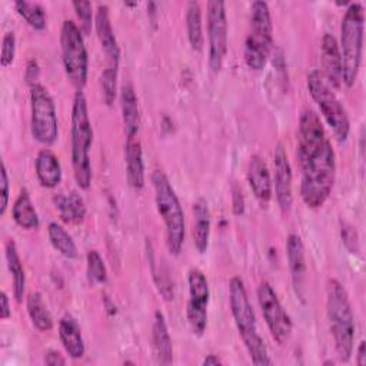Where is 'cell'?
Wrapping results in <instances>:
<instances>
[{
  "label": "cell",
  "instance_id": "obj_1",
  "mask_svg": "<svg viewBox=\"0 0 366 366\" xmlns=\"http://www.w3.org/2000/svg\"><path fill=\"white\" fill-rule=\"evenodd\" d=\"M302 172L300 197L309 209L322 207L329 199L336 179V156L332 143H326L303 163L299 164Z\"/></svg>",
  "mask_w": 366,
  "mask_h": 366
},
{
  "label": "cell",
  "instance_id": "obj_2",
  "mask_svg": "<svg viewBox=\"0 0 366 366\" xmlns=\"http://www.w3.org/2000/svg\"><path fill=\"white\" fill-rule=\"evenodd\" d=\"M229 306L236 329L252 359V363L257 366L272 365L273 362L269 357L264 340L257 330L256 315L250 305L244 283L237 276L229 280Z\"/></svg>",
  "mask_w": 366,
  "mask_h": 366
},
{
  "label": "cell",
  "instance_id": "obj_3",
  "mask_svg": "<svg viewBox=\"0 0 366 366\" xmlns=\"http://www.w3.org/2000/svg\"><path fill=\"white\" fill-rule=\"evenodd\" d=\"M326 315L340 362H349L355 347V316L343 285L330 279L326 286Z\"/></svg>",
  "mask_w": 366,
  "mask_h": 366
},
{
  "label": "cell",
  "instance_id": "obj_4",
  "mask_svg": "<svg viewBox=\"0 0 366 366\" xmlns=\"http://www.w3.org/2000/svg\"><path fill=\"white\" fill-rule=\"evenodd\" d=\"M71 166L74 180L80 189H89L92 183L90 149L93 129L83 92H76L71 107Z\"/></svg>",
  "mask_w": 366,
  "mask_h": 366
},
{
  "label": "cell",
  "instance_id": "obj_5",
  "mask_svg": "<svg viewBox=\"0 0 366 366\" xmlns=\"http://www.w3.org/2000/svg\"><path fill=\"white\" fill-rule=\"evenodd\" d=\"M152 183L154 189V203L157 213L163 219L166 229V246L170 254L177 256L182 252L184 243L186 223L184 213L180 206L179 197L162 170H154L152 174Z\"/></svg>",
  "mask_w": 366,
  "mask_h": 366
},
{
  "label": "cell",
  "instance_id": "obj_6",
  "mask_svg": "<svg viewBox=\"0 0 366 366\" xmlns=\"http://www.w3.org/2000/svg\"><path fill=\"white\" fill-rule=\"evenodd\" d=\"M365 11L359 1L350 3L340 24V56L343 64V83L352 87L357 79L363 50Z\"/></svg>",
  "mask_w": 366,
  "mask_h": 366
},
{
  "label": "cell",
  "instance_id": "obj_7",
  "mask_svg": "<svg viewBox=\"0 0 366 366\" xmlns=\"http://www.w3.org/2000/svg\"><path fill=\"white\" fill-rule=\"evenodd\" d=\"M273 47V24L266 1L250 6V30L244 41V61L252 70H263Z\"/></svg>",
  "mask_w": 366,
  "mask_h": 366
},
{
  "label": "cell",
  "instance_id": "obj_8",
  "mask_svg": "<svg viewBox=\"0 0 366 366\" xmlns=\"http://www.w3.org/2000/svg\"><path fill=\"white\" fill-rule=\"evenodd\" d=\"M307 90L319 106L320 113L332 129L336 140L340 143L346 142L350 132L349 116L320 71L313 70L307 74Z\"/></svg>",
  "mask_w": 366,
  "mask_h": 366
},
{
  "label": "cell",
  "instance_id": "obj_9",
  "mask_svg": "<svg viewBox=\"0 0 366 366\" xmlns=\"http://www.w3.org/2000/svg\"><path fill=\"white\" fill-rule=\"evenodd\" d=\"M61 61L64 73L77 92L87 83L89 56L80 27L73 20H64L60 34Z\"/></svg>",
  "mask_w": 366,
  "mask_h": 366
},
{
  "label": "cell",
  "instance_id": "obj_10",
  "mask_svg": "<svg viewBox=\"0 0 366 366\" xmlns=\"http://www.w3.org/2000/svg\"><path fill=\"white\" fill-rule=\"evenodd\" d=\"M30 130L33 139L44 146H51L59 134L54 100L40 83L30 84Z\"/></svg>",
  "mask_w": 366,
  "mask_h": 366
},
{
  "label": "cell",
  "instance_id": "obj_11",
  "mask_svg": "<svg viewBox=\"0 0 366 366\" xmlns=\"http://www.w3.org/2000/svg\"><path fill=\"white\" fill-rule=\"evenodd\" d=\"M257 302L273 340L283 346L289 342L293 323L287 312L283 309L276 292L267 282H262L257 287Z\"/></svg>",
  "mask_w": 366,
  "mask_h": 366
},
{
  "label": "cell",
  "instance_id": "obj_12",
  "mask_svg": "<svg viewBox=\"0 0 366 366\" xmlns=\"http://www.w3.org/2000/svg\"><path fill=\"white\" fill-rule=\"evenodd\" d=\"M189 299L186 306V319L193 335L202 336L207 326L209 307V283L204 273L199 269H190L187 273Z\"/></svg>",
  "mask_w": 366,
  "mask_h": 366
},
{
  "label": "cell",
  "instance_id": "obj_13",
  "mask_svg": "<svg viewBox=\"0 0 366 366\" xmlns=\"http://www.w3.org/2000/svg\"><path fill=\"white\" fill-rule=\"evenodd\" d=\"M207 39H209V67L220 71L227 53V17L223 1H207Z\"/></svg>",
  "mask_w": 366,
  "mask_h": 366
},
{
  "label": "cell",
  "instance_id": "obj_14",
  "mask_svg": "<svg viewBox=\"0 0 366 366\" xmlns=\"http://www.w3.org/2000/svg\"><path fill=\"white\" fill-rule=\"evenodd\" d=\"M297 162L303 163L307 157L316 153L327 140L325 127L319 114L313 109H305L299 117L297 126Z\"/></svg>",
  "mask_w": 366,
  "mask_h": 366
},
{
  "label": "cell",
  "instance_id": "obj_15",
  "mask_svg": "<svg viewBox=\"0 0 366 366\" xmlns=\"http://www.w3.org/2000/svg\"><path fill=\"white\" fill-rule=\"evenodd\" d=\"M273 170H274V196L276 202L283 213L290 210L293 203V174L292 166L282 143L276 144L273 153Z\"/></svg>",
  "mask_w": 366,
  "mask_h": 366
},
{
  "label": "cell",
  "instance_id": "obj_16",
  "mask_svg": "<svg viewBox=\"0 0 366 366\" xmlns=\"http://www.w3.org/2000/svg\"><path fill=\"white\" fill-rule=\"evenodd\" d=\"M94 29H96V34L102 46V50L106 56L107 67L119 69L120 49L112 27L107 4H97L96 13H94Z\"/></svg>",
  "mask_w": 366,
  "mask_h": 366
},
{
  "label": "cell",
  "instance_id": "obj_17",
  "mask_svg": "<svg viewBox=\"0 0 366 366\" xmlns=\"http://www.w3.org/2000/svg\"><path fill=\"white\" fill-rule=\"evenodd\" d=\"M286 254L287 263L292 277L293 289L297 297L303 302L305 300V285H306V274H307V264L305 257V246L302 237L296 233H290L286 240Z\"/></svg>",
  "mask_w": 366,
  "mask_h": 366
},
{
  "label": "cell",
  "instance_id": "obj_18",
  "mask_svg": "<svg viewBox=\"0 0 366 366\" xmlns=\"http://www.w3.org/2000/svg\"><path fill=\"white\" fill-rule=\"evenodd\" d=\"M320 57H322V66H323L322 76L325 77V80L332 89L333 87L339 89L343 84L342 56H340V50L336 39L329 33L323 34L322 37Z\"/></svg>",
  "mask_w": 366,
  "mask_h": 366
},
{
  "label": "cell",
  "instance_id": "obj_19",
  "mask_svg": "<svg viewBox=\"0 0 366 366\" xmlns=\"http://www.w3.org/2000/svg\"><path fill=\"white\" fill-rule=\"evenodd\" d=\"M247 182L260 204L266 206L273 194V184L269 167L264 159L259 154H253L247 164Z\"/></svg>",
  "mask_w": 366,
  "mask_h": 366
},
{
  "label": "cell",
  "instance_id": "obj_20",
  "mask_svg": "<svg viewBox=\"0 0 366 366\" xmlns=\"http://www.w3.org/2000/svg\"><path fill=\"white\" fill-rule=\"evenodd\" d=\"M126 177L132 189L140 192L144 187V162L142 144L136 137L126 139L124 146Z\"/></svg>",
  "mask_w": 366,
  "mask_h": 366
},
{
  "label": "cell",
  "instance_id": "obj_21",
  "mask_svg": "<svg viewBox=\"0 0 366 366\" xmlns=\"http://www.w3.org/2000/svg\"><path fill=\"white\" fill-rule=\"evenodd\" d=\"M210 210L209 204L204 199H197L193 203V226H192V239L196 250L203 254L209 249V239H210Z\"/></svg>",
  "mask_w": 366,
  "mask_h": 366
},
{
  "label": "cell",
  "instance_id": "obj_22",
  "mask_svg": "<svg viewBox=\"0 0 366 366\" xmlns=\"http://www.w3.org/2000/svg\"><path fill=\"white\" fill-rule=\"evenodd\" d=\"M59 337L60 342L71 359L83 357L86 352L81 329L77 320L71 315H64L59 322Z\"/></svg>",
  "mask_w": 366,
  "mask_h": 366
},
{
  "label": "cell",
  "instance_id": "obj_23",
  "mask_svg": "<svg viewBox=\"0 0 366 366\" xmlns=\"http://www.w3.org/2000/svg\"><path fill=\"white\" fill-rule=\"evenodd\" d=\"M120 109L126 139L136 137L140 127V110L136 92L130 83H124L120 89Z\"/></svg>",
  "mask_w": 366,
  "mask_h": 366
},
{
  "label": "cell",
  "instance_id": "obj_24",
  "mask_svg": "<svg viewBox=\"0 0 366 366\" xmlns=\"http://www.w3.org/2000/svg\"><path fill=\"white\" fill-rule=\"evenodd\" d=\"M53 203L54 207L60 216V219L64 223H70V224H79L84 220L86 217V204L83 197L71 190L69 193H59L53 196Z\"/></svg>",
  "mask_w": 366,
  "mask_h": 366
},
{
  "label": "cell",
  "instance_id": "obj_25",
  "mask_svg": "<svg viewBox=\"0 0 366 366\" xmlns=\"http://www.w3.org/2000/svg\"><path fill=\"white\" fill-rule=\"evenodd\" d=\"M152 340H153V350L157 362L162 365H170L173 362V345H172L164 315L160 310H157L153 317Z\"/></svg>",
  "mask_w": 366,
  "mask_h": 366
},
{
  "label": "cell",
  "instance_id": "obj_26",
  "mask_svg": "<svg viewBox=\"0 0 366 366\" xmlns=\"http://www.w3.org/2000/svg\"><path fill=\"white\" fill-rule=\"evenodd\" d=\"M36 176L46 189H53L61 182V166L59 157L49 149H43L36 157Z\"/></svg>",
  "mask_w": 366,
  "mask_h": 366
},
{
  "label": "cell",
  "instance_id": "obj_27",
  "mask_svg": "<svg viewBox=\"0 0 366 366\" xmlns=\"http://www.w3.org/2000/svg\"><path fill=\"white\" fill-rule=\"evenodd\" d=\"M11 214H13V220L16 222V224H19L20 227H23L26 230L37 229L40 224L39 214L34 209V204L31 202V197H30L27 189L20 190L17 199L13 203Z\"/></svg>",
  "mask_w": 366,
  "mask_h": 366
},
{
  "label": "cell",
  "instance_id": "obj_28",
  "mask_svg": "<svg viewBox=\"0 0 366 366\" xmlns=\"http://www.w3.org/2000/svg\"><path fill=\"white\" fill-rule=\"evenodd\" d=\"M4 252H6L7 267H9V272L11 273V280H13V296L17 303H21L24 289H26V274H24L23 263L20 260L16 243L11 239L6 242Z\"/></svg>",
  "mask_w": 366,
  "mask_h": 366
},
{
  "label": "cell",
  "instance_id": "obj_29",
  "mask_svg": "<svg viewBox=\"0 0 366 366\" xmlns=\"http://www.w3.org/2000/svg\"><path fill=\"white\" fill-rule=\"evenodd\" d=\"M26 307L33 326L40 332L53 329V317L39 292H30L26 297Z\"/></svg>",
  "mask_w": 366,
  "mask_h": 366
},
{
  "label": "cell",
  "instance_id": "obj_30",
  "mask_svg": "<svg viewBox=\"0 0 366 366\" xmlns=\"http://www.w3.org/2000/svg\"><path fill=\"white\" fill-rule=\"evenodd\" d=\"M47 236H49V240H50L51 246L54 247V250H57L63 257L73 260L79 256L73 237L57 222H51L47 226Z\"/></svg>",
  "mask_w": 366,
  "mask_h": 366
},
{
  "label": "cell",
  "instance_id": "obj_31",
  "mask_svg": "<svg viewBox=\"0 0 366 366\" xmlns=\"http://www.w3.org/2000/svg\"><path fill=\"white\" fill-rule=\"evenodd\" d=\"M186 27L187 39L194 51L203 49V26H202V9L197 1H189L186 7Z\"/></svg>",
  "mask_w": 366,
  "mask_h": 366
},
{
  "label": "cell",
  "instance_id": "obj_32",
  "mask_svg": "<svg viewBox=\"0 0 366 366\" xmlns=\"http://www.w3.org/2000/svg\"><path fill=\"white\" fill-rule=\"evenodd\" d=\"M14 9L19 13L20 17L26 20L29 26H31L36 30H43L47 24V16L46 10L39 3H30V1H16Z\"/></svg>",
  "mask_w": 366,
  "mask_h": 366
},
{
  "label": "cell",
  "instance_id": "obj_33",
  "mask_svg": "<svg viewBox=\"0 0 366 366\" xmlns=\"http://www.w3.org/2000/svg\"><path fill=\"white\" fill-rule=\"evenodd\" d=\"M86 273L90 285H103L107 282V270L97 250H90L86 256Z\"/></svg>",
  "mask_w": 366,
  "mask_h": 366
},
{
  "label": "cell",
  "instance_id": "obj_34",
  "mask_svg": "<svg viewBox=\"0 0 366 366\" xmlns=\"http://www.w3.org/2000/svg\"><path fill=\"white\" fill-rule=\"evenodd\" d=\"M117 70L114 67H107L102 71L100 76V89L103 100L107 106H112L116 97V84H117Z\"/></svg>",
  "mask_w": 366,
  "mask_h": 366
},
{
  "label": "cell",
  "instance_id": "obj_35",
  "mask_svg": "<svg viewBox=\"0 0 366 366\" xmlns=\"http://www.w3.org/2000/svg\"><path fill=\"white\" fill-rule=\"evenodd\" d=\"M74 13L80 23V30L83 34H90L92 27L94 26V16L92 11V3L90 1H73Z\"/></svg>",
  "mask_w": 366,
  "mask_h": 366
},
{
  "label": "cell",
  "instance_id": "obj_36",
  "mask_svg": "<svg viewBox=\"0 0 366 366\" xmlns=\"http://www.w3.org/2000/svg\"><path fill=\"white\" fill-rule=\"evenodd\" d=\"M16 56V36L13 31H7L1 40V53L0 63L3 67H7L13 63Z\"/></svg>",
  "mask_w": 366,
  "mask_h": 366
},
{
  "label": "cell",
  "instance_id": "obj_37",
  "mask_svg": "<svg viewBox=\"0 0 366 366\" xmlns=\"http://www.w3.org/2000/svg\"><path fill=\"white\" fill-rule=\"evenodd\" d=\"M9 204V174L4 162H1L0 172V216H4Z\"/></svg>",
  "mask_w": 366,
  "mask_h": 366
},
{
  "label": "cell",
  "instance_id": "obj_38",
  "mask_svg": "<svg viewBox=\"0 0 366 366\" xmlns=\"http://www.w3.org/2000/svg\"><path fill=\"white\" fill-rule=\"evenodd\" d=\"M342 240L350 253H356L359 250V236L352 226L349 224L342 226Z\"/></svg>",
  "mask_w": 366,
  "mask_h": 366
},
{
  "label": "cell",
  "instance_id": "obj_39",
  "mask_svg": "<svg viewBox=\"0 0 366 366\" xmlns=\"http://www.w3.org/2000/svg\"><path fill=\"white\" fill-rule=\"evenodd\" d=\"M232 206L234 214H242L244 212V199L242 194V189L237 184L232 187Z\"/></svg>",
  "mask_w": 366,
  "mask_h": 366
},
{
  "label": "cell",
  "instance_id": "obj_40",
  "mask_svg": "<svg viewBox=\"0 0 366 366\" xmlns=\"http://www.w3.org/2000/svg\"><path fill=\"white\" fill-rule=\"evenodd\" d=\"M44 363L49 366H61L66 365V359L57 350H49L44 355Z\"/></svg>",
  "mask_w": 366,
  "mask_h": 366
},
{
  "label": "cell",
  "instance_id": "obj_41",
  "mask_svg": "<svg viewBox=\"0 0 366 366\" xmlns=\"http://www.w3.org/2000/svg\"><path fill=\"white\" fill-rule=\"evenodd\" d=\"M0 300H1L0 316H1V319H3V320H6V319H9V317H10V315H11V309H10V305H9L7 293H6L4 290L1 292V297H0Z\"/></svg>",
  "mask_w": 366,
  "mask_h": 366
},
{
  "label": "cell",
  "instance_id": "obj_42",
  "mask_svg": "<svg viewBox=\"0 0 366 366\" xmlns=\"http://www.w3.org/2000/svg\"><path fill=\"white\" fill-rule=\"evenodd\" d=\"M356 363L359 366L366 365V342L365 340H360V343L356 349Z\"/></svg>",
  "mask_w": 366,
  "mask_h": 366
},
{
  "label": "cell",
  "instance_id": "obj_43",
  "mask_svg": "<svg viewBox=\"0 0 366 366\" xmlns=\"http://www.w3.org/2000/svg\"><path fill=\"white\" fill-rule=\"evenodd\" d=\"M202 365H204V366H217V365H223V362H222V359L217 357L216 355H207V356L203 359Z\"/></svg>",
  "mask_w": 366,
  "mask_h": 366
}]
</instances>
